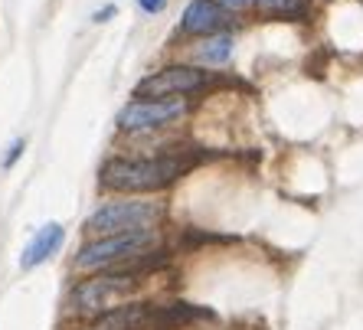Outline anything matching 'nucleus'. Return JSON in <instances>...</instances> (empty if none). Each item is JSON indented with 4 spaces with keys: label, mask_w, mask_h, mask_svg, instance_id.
I'll list each match as a JSON object with an SVG mask.
<instances>
[{
    "label": "nucleus",
    "mask_w": 363,
    "mask_h": 330,
    "mask_svg": "<svg viewBox=\"0 0 363 330\" xmlns=\"http://www.w3.org/2000/svg\"><path fill=\"white\" fill-rule=\"evenodd\" d=\"M184 164L174 157H147V161H128L115 157L101 167V183L108 190H125V193H147V190H161L174 177H180Z\"/></svg>",
    "instance_id": "1"
},
{
    "label": "nucleus",
    "mask_w": 363,
    "mask_h": 330,
    "mask_svg": "<svg viewBox=\"0 0 363 330\" xmlns=\"http://www.w3.org/2000/svg\"><path fill=\"white\" fill-rule=\"evenodd\" d=\"M161 216V206L147 203V200H118V203H105L85 220V232L95 236H118V232H135L147 229Z\"/></svg>",
    "instance_id": "2"
},
{
    "label": "nucleus",
    "mask_w": 363,
    "mask_h": 330,
    "mask_svg": "<svg viewBox=\"0 0 363 330\" xmlns=\"http://www.w3.org/2000/svg\"><path fill=\"white\" fill-rule=\"evenodd\" d=\"M151 246H154L151 229H135V232H118V236H101V239H95V242L79 249L76 268H105V265L135 258V255L147 252Z\"/></svg>",
    "instance_id": "3"
},
{
    "label": "nucleus",
    "mask_w": 363,
    "mask_h": 330,
    "mask_svg": "<svg viewBox=\"0 0 363 330\" xmlns=\"http://www.w3.org/2000/svg\"><path fill=\"white\" fill-rule=\"evenodd\" d=\"M135 285L138 281L131 278V275H101V278H89V281H82V285L72 288L69 305L76 307V311H101V307H108L111 301L125 297Z\"/></svg>",
    "instance_id": "4"
},
{
    "label": "nucleus",
    "mask_w": 363,
    "mask_h": 330,
    "mask_svg": "<svg viewBox=\"0 0 363 330\" xmlns=\"http://www.w3.org/2000/svg\"><path fill=\"white\" fill-rule=\"evenodd\" d=\"M186 111V105L180 98H138L128 108H121L118 125L125 131H151V127H161L167 121L180 118Z\"/></svg>",
    "instance_id": "5"
},
{
    "label": "nucleus",
    "mask_w": 363,
    "mask_h": 330,
    "mask_svg": "<svg viewBox=\"0 0 363 330\" xmlns=\"http://www.w3.org/2000/svg\"><path fill=\"white\" fill-rule=\"evenodd\" d=\"M206 82V72L194 66H167L154 76L141 79L138 82V95L141 98H164V95H186V92H196L203 89Z\"/></svg>",
    "instance_id": "6"
},
{
    "label": "nucleus",
    "mask_w": 363,
    "mask_h": 330,
    "mask_svg": "<svg viewBox=\"0 0 363 330\" xmlns=\"http://www.w3.org/2000/svg\"><path fill=\"white\" fill-rule=\"evenodd\" d=\"M62 239H66V232H62L60 222H46L43 229H36V236L30 239V246L23 249V255H20V268H36V265H43L50 255L60 252Z\"/></svg>",
    "instance_id": "7"
},
{
    "label": "nucleus",
    "mask_w": 363,
    "mask_h": 330,
    "mask_svg": "<svg viewBox=\"0 0 363 330\" xmlns=\"http://www.w3.org/2000/svg\"><path fill=\"white\" fill-rule=\"evenodd\" d=\"M226 13L216 0H190L184 10V33H213V30H220Z\"/></svg>",
    "instance_id": "8"
},
{
    "label": "nucleus",
    "mask_w": 363,
    "mask_h": 330,
    "mask_svg": "<svg viewBox=\"0 0 363 330\" xmlns=\"http://www.w3.org/2000/svg\"><path fill=\"white\" fill-rule=\"evenodd\" d=\"M196 62H206V66H223V62L233 56V36H210L196 46Z\"/></svg>",
    "instance_id": "9"
},
{
    "label": "nucleus",
    "mask_w": 363,
    "mask_h": 330,
    "mask_svg": "<svg viewBox=\"0 0 363 330\" xmlns=\"http://www.w3.org/2000/svg\"><path fill=\"white\" fill-rule=\"evenodd\" d=\"M259 10H265V13H279V17H295V13L304 10V4L301 0H259Z\"/></svg>",
    "instance_id": "10"
},
{
    "label": "nucleus",
    "mask_w": 363,
    "mask_h": 330,
    "mask_svg": "<svg viewBox=\"0 0 363 330\" xmlns=\"http://www.w3.org/2000/svg\"><path fill=\"white\" fill-rule=\"evenodd\" d=\"M20 151H23V141H13V144L7 147V157H4V167H13L20 157Z\"/></svg>",
    "instance_id": "11"
},
{
    "label": "nucleus",
    "mask_w": 363,
    "mask_h": 330,
    "mask_svg": "<svg viewBox=\"0 0 363 330\" xmlns=\"http://www.w3.org/2000/svg\"><path fill=\"white\" fill-rule=\"evenodd\" d=\"M164 4H167V0H138V7H141L144 13H161Z\"/></svg>",
    "instance_id": "12"
},
{
    "label": "nucleus",
    "mask_w": 363,
    "mask_h": 330,
    "mask_svg": "<svg viewBox=\"0 0 363 330\" xmlns=\"http://www.w3.org/2000/svg\"><path fill=\"white\" fill-rule=\"evenodd\" d=\"M220 7H229V10H239V7H249L252 0H216Z\"/></svg>",
    "instance_id": "13"
}]
</instances>
